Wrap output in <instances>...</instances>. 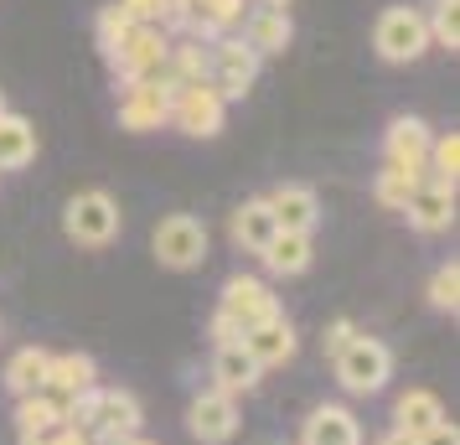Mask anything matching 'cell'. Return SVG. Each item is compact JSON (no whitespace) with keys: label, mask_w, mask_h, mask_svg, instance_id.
Instances as JSON below:
<instances>
[{"label":"cell","mask_w":460,"mask_h":445,"mask_svg":"<svg viewBox=\"0 0 460 445\" xmlns=\"http://www.w3.org/2000/svg\"><path fill=\"white\" fill-rule=\"evenodd\" d=\"M403 218L414 223L419 234H445L450 223H456V191H439L429 182H419L414 197L403 202Z\"/></svg>","instance_id":"obj_19"},{"label":"cell","mask_w":460,"mask_h":445,"mask_svg":"<svg viewBox=\"0 0 460 445\" xmlns=\"http://www.w3.org/2000/svg\"><path fill=\"white\" fill-rule=\"evenodd\" d=\"M140 424H146V414H140V399L129 388H93V409H88L84 430L99 445H129L140 435Z\"/></svg>","instance_id":"obj_7"},{"label":"cell","mask_w":460,"mask_h":445,"mask_svg":"<svg viewBox=\"0 0 460 445\" xmlns=\"http://www.w3.org/2000/svg\"><path fill=\"white\" fill-rule=\"evenodd\" d=\"M208 337H212V347H223V342H238L243 332H238V326H233L228 316H223V311H212V321H208Z\"/></svg>","instance_id":"obj_34"},{"label":"cell","mask_w":460,"mask_h":445,"mask_svg":"<svg viewBox=\"0 0 460 445\" xmlns=\"http://www.w3.org/2000/svg\"><path fill=\"white\" fill-rule=\"evenodd\" d=\"M300 445H362V420L347 404H315L300 424Z\"/></svg>","instance_id":"obj_14"},{"label":"cell","mask_w":460,"mask_h":445,"mask_svg":"<svg viewBox=\"0 0 460 445\" xmlns=\"http://www.w3.org/2000/svg\"><path fill=\"white\" fill-rule=\"evenodd\" d=\"M373 47H377L383 63H414V58H424V52H429L424 11H419V5H388V11H377Z\"/></svg>","instance_id":"obj_4"},{"label":"cell","mask_w":460,"mask_h":445,"mask_svg":"<svg viewBox=\"0 0 460 445\" xmlns=\"http://www.w3.org/2000/svg\"><path fill=\"white\" fill-rule=\"evenodd\" d=\"M429 140H435V129L424 125L419 114H398L394 125H388V135H383V166H398V171H414V176H424Z\"/></svg>","instance_id":"obj_11"},{"label":"cell","mask_w":460,"mask_h":445,"mask_svg":"<svg viewBox=\"0 0 460 445\" xmlns=\"http://www.w3.org/2000/svg\"><path fill=\"white\" fill-rule=\"evenodd\" d=\"M419 445H460V430L450 420H439L435 430H424V435H419Z\"/></svg>","instance_id":"obj_35"},{"label":"cell","mask_w":460,"mask_h":445,"mask_svg":"<svg viewBox=\"0 0 460 445\" xmlns=\"http://www.w3.org/2000/svg\"><path fill=\"white\" fill-rule=\"evenodd\" d=\"M47 394H63V399H78L88 388H99V368L88 352H58V358L47 362Z\"/></svg>","instance_id":"obj_20"},{"label":"cell","mask_w":460,"mask_h":445,"mask_svg":"<svg viewBox=\"0 0 460 445\" xmlns=\"http://www.w3.org/2000/svg\"><path fill=\"white\" fill-rule=\"evenodd\" d=\"M171 120V88L166 84H125L119 88V129H161Z\"/></svg>","instance_id":"obj_12"},{"label":"cell","mask_w":460,"mask_h":445,"mask_svg":"<svg viewBox=\"0 0 460 445\" xmlns=\"http://www.w3.org/2000/svg\"><path fill=\"white\" fill-rule=\"evenodd\" d=\"M129 445H155V441H140V435H135V441H129Z\"/></svg>","instance_id":"obj_38"},{"label":"cell","mask_w":460,"mask_h":445,"mask_svg":"<svg viewBox=\"0 0 460 445\" xmlns=\"http://www.w3.org/2000/svg\"><path fill=\"white\" fill-rule=\"evenodd\" d=\"M332 368H336V383H341L347 394L367 399V394H383V388H388V378H394V352H388L383 337L357 332V337L332 358Z\"/></svg>","instance_id":"obj_2"},{"label":"cell","mask_w":460,"mask_h":445,"mask_svg":"<svg viewBox=\"0 0 460 445\" xmlns=\"http://www.w3.org/2000/svg\"><path fill=\"white\" fill-rule=\"evenodd\" d=\"M238 26H243V47H249L253 58H279L295 42L290 11H259V5H249Z\"/></svg>","instance_id":"obj_15"},{"label":"cell","mask_w":460,"mask_h":445,"mask_svg":"<svg viewBox=\"0 0 460 445\" xmlns=\"http://www.w3.org/2000/svg\"><path fill=\"white\" fill-rule=\"evenodd\" d=\"M264 202H270L279 234H315V223H321V197H315L305 182H285V187H274Z\"/></svg>","instance_id":"obj_13"},{"label":"cell","mask_w":460,"mask_h":445,"mask_svg":"<svg viewBox=\"0 0 460 445\" xmlns=\"http://www.w3.org/2000/svg\"><path fill=\"white\" fill-rule=\"evenodd\" d=\"M429 306L456 316V306H460V264L456 259H445L435 275H429Z\"/></svg>","instance_id":"obj_29"},{"label":"cell","mask_w":460,"mask_h":445,"mask_svg":"<svg viewBox=\"0 0 460 445\" xmlns=\"http://www.w3.org/2000/svg\"><path fill=\"white\" fill-rule=\"evenodd\" d=\"M217 311L238 332H253V326H264L270 316H279V300H274V290L259 275H228L223 280V296H217Z\"/></svg>","instance_id":"obj_9"},{"label":"cell","mask_w":460,"mask_h":445,"mask_svg":"<svg viewBox=\"0 0 460 445\" xmlns=\"http://www.w3.org/2000/svg\"><path fill=\"white\" fill-rule=\"evenodd\" d=\"M424 182V176H414V171H398V166H383L373 182V197L383 202L388 212H403V202L414 197V187Z\"/></svg>","instance_id":"obj_27"},{"label":"cell","mask_w":460,"mask_h":445,"mask_svg":"<svg viewBox=\"0 0 460 445\" xmlns=\"http://www.w3.org/2000/svg\"><path fill=\"white\" fill-rule=\"evenodd\" d=\"M439 420H450V414H445V404H439L435 388H409V394H398L394 430H403V435H424V430H435Z\"/></svg>","instance_id":"obj_21"},{"label":"cell","mask_w":460,"mask_h":445,"mask_svg":"<svg viewBox=\"0 0 460 445\" xmlns=\"http://www.w3.org/2000/svg\"><path fill=\"white\" fill-rule=\"evenodd\" d=\"M223 120H228V104L208 84L171 88V120H166L171 129H181L191 140H212V135H223Z\"/></svg>","instance_id":"obj_8"},{"label":"cell","mask_w":460,"mask_h":445,"mask_svg":"<svg viewBox=\"0 0 460 445\" xmlns=\"http://www.w3.org/2000/svg\"><path fill=\"white\" fill-rule=\"evenodd\" d=\"M119 228H125V212H119V202L99 187L78 191L63 208V234L73 238L78 249H104V244L119 238Z\"/></svg>","instance_id":"obj_3"},{"label":"cell","mask_w":460,"mask_h":445,"mask_svg":"<svg viewBox=\"0 0 460 445\" xmlns=\"http://www.w3.org/2000/svg\"><path fill=\"white\" fill-rule=\"evenodd\" d=\"M22 445H93V435L73 420H47V424H37V430H26Z\"/></svg>","instance_id":"obj_28"},{"label":"cell","mask_w":460,"mask_h":445,"mask_svg":"<svg viewBox=\"0 0 460 445\" xmlns=\"http://www.w3.org/2000/svg\"><path fill=\"white\" fill-rule=\"evenodd\" d=\"M259 63L264 58H253L249 47H243V37H212L208 42V88L223 99V104H233V99H243L253 88V78H259Z\"/></svg>","instance_id":"obj_5"},{"label":"cell","mask_w":460,"mask_h":445,"mask_svg":"<svg viewBox=\"0 0 460 445\" xmlns=\"http://www.w3.org/2000/svg\"><path fill=\"white\" fill-rule=\"evenodd\" d=\"M238 342H243V352H249L264 373H270V368H285V362L295 358V347H300V337H295V326L285 321V311H279V316H270L264 326L243 332Z\"/></svg>","instance_id":"obj_16"},{"label":"cell","mask_w":460,"mask_h":445,"mask_svg":"<svg viewBox=\"0 0 460 445\" xmlns=\"http://www.w3.org/2000/svg\"><path fill=\"white\" fill-rule=\"evenodd\" d=\"M377 445H419V435H403V430H388Z\"/></svg>","instance_id":"obj_36"},{"label":"cell","mask_w":460,"mask_h":445,"mask_svg":"<svg viewBox=\"0 0 460 445\" xmlns=\"http://www.w3.org/2000/svg\"><path fill=\"white\" fill-rule=\"evenodd\" d=\"M311 234H274L270 238V249H264V270L270 275H279V280H295V275H305L311 270Z\"/></svg>","instance_id":"obj_23"},{"label":"cell","mask_w":460,"mask_h":445,"mask_svg":"<svg viewBox=\"0 0 460 445\" xmlns=\"http://www.w3.org/2000/svg\"><path fill=\"white\" fill-rule=\"evenodd\" d=\"M58 420V409L47 404V394L37 388V394H26V399H16V435H26V430H37V424Z\"/></svg>","instance_id":"obj_32"},{"label":"cell","mask_w":460,"mask_h":445,"mask_svg":"<svg viewBox=\"0 0 460 445\" xmlns=\"http://www.w3.org/2000/svg\"><path fill=\"white\" fill-rule=\"evenodd\" d=\"M228 234L238 249H249V254H264L270 249V238L279 234V223H274V212L264 197H249V202H238L228 218Z\"/></svg>","instance_id":"obj_18"},{"label":"cell","mask_w":460,"mask_h":445,"mask_svg":"<svg viewBox=\"0 0 460 445\" xmlns=\"http://www.w3.org/2000/svg\"><path fill=\"white\" fill-rule=\"evenodd\" d=\"M243 5H259V11H290V0H243Z\"/></svg>","instance_id":"obj_37"},{"label":"cell","mask_w":460,"mask_h":445,"mask_svg":"<svg viewBox=\"0 0 460 445\" xmlns=\"http://www.w3.org/2000/svg\"><path fill=\"white\" fill-rule=\"evenodd\" d=\"M150 249L166 270H197L208 259V223L191 212H166L150 234Z\"/></svg>","instance_id":"obj_6"},{"label":"cell","mask_w":460,"mask_h":445,"mask_svg":"<svg viewBox=\"0 0 460 445\" xmlns=\"http://www.w3.org/2000/svg\"><path fill=\"white\" fill-rule=\"evenodd\" d=\"M47 362H52V352H42V347H22L16 358L5 362V388H11L16 399L37 394V388L47 383Z\"/></svg>","instance_id":"obj_25"},{"label":"cell","mask_w":460,"mask_h":445,"mask_svg":"<svg viewBox=\"0 0 460 445\" xmlns=\"http://www.w3.org/2000/svg\"><path fill=\"white\" fill-rule=\"evenodd\" d=\"M0 109H5V93H0Z\"/></svg>","instance_id":"obj_39"},{"label":"cell","mask_w":460,"mask_h":445,"mask_svg":"<svg viewBox=\"0 0 460 445\" xmlns=\"http://www.w3.org/2000/svg\"><path fill=\"white\" fill-rule=\"evenodd\" d=\"M429 47H445V52H456L460 47V0H429Z\"/></svg>","instance_id":"obj_26"},{"label":"cell","mask_w":460,"mask_h":445,"mask_svg":"<svg viewBox=\"0 0 460 445\" xmlns=\"http://www.w3.org/2000/svg\"><path fill=\"white\" fill-rule=\"evenodd\" d=\"M119 5H125L129 16H135V22H150V26H181V5H187V0H119Z\"/></svg>","instance_id":"obj_30"},{"label":"cell","mask_w":460,"mask_h":445,"mask_svg":"<svg viewBox=\"0 0 460 445\" xmlns=\"http://www.w3.org/2000/svg\"><path fill=\"white\" fill-rule=\"evenodd\" d=\"M129 26H135V16H129L125 5H119V0H114V5H104V11H99V22H93V37H99V52H109V47L119 42V37H125Z\"/></svg>","instance_id":"obj_31"},{"label":"cell","mask_w":460,"mask_h":445,"mask_svg":"<svg viewBox=\"0 0 460 445\" xmlns=\"http://www.w3.org/2000/svg\"><path fill=\"white\" fill-rule=\"evenodd\" d=\"M456 176H460V135L445 129L429 140V161H424V182L439 191H456Z\"/></svg>","instance_id":"obj_24"},{"label":"cell","mask_w":460,"mask_h":445,"mask_svg":"<svg viewBox=\"0 0 460 445\" xmlns=\"http://www.w3.org/2000/svg\"><path fill=\"white\" fill-rule=\"evenodd\" d=\"M357 337V326L347 316L341 321H332V326H326V337H321V347H326V358H336V352H341V347H347V342Z\"/></svg>","instance_id":"obj_33"},{"label":"cell","mask_w":460,"mask_h":445,"mask_svg":"<svg viewBox=\"0 0 460 445\" xmlns=\"http://www.w3.org/2000/svg\"><path fill=\"white\" fill-rule=\"evenodd\" d=\"M166 52H171L166 26L135 22L104 58L119 73V84H166Z\"/></svg>","instance_id":"obj_1"},{"label":"cell","mask_w":460,"mask_h":445,"mask_svg":"<svg viewBox=\"0 0 460 445\" xmlns=\"http://www.w3.org/2000/svg\"><path fill=\"white\" fill-rule=\"evenodd\" d=\"M238 424H243V414H238V399H233V394L202 388V394L187 404V430H191V441H202V445L233 441V435H238Z\"/></svg>","instance_id":"obj_10"},{"label":"cell","mask_w":460,"mask_h":445,"mask_svg":"<svg viewBox=\"0 0 460 445\" xmlns=\"http://www.w3.org/2000/svg\"><path fill=\"white\" fill-rule=\"evenodd\" d=\"M31 161H37V129H31V120L0 109V171H22Z\"/></svg>","instance_id":"obj_22"},{"label":"cell","mask_w":460,"mask_h":445,"mask_svg":"<svg viewBox=\"0 0 460 445\" xmlns=\"http://www.w3.org/2000/svg\"><path fill=\"white\" fill-rule=\"evenodd\" d=\"M264 378V368L243 352V342H223V347H212V388L217 394H253Z\"/></svg>","instance_id":"obj_17"}]
</instances>
